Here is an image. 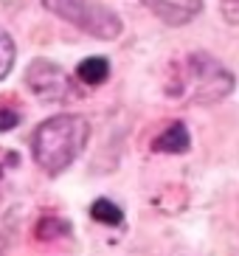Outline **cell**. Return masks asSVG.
<instances>
[{
    "instance_id": "13",
    "label": "cell",
    "mask_w": 239,
    "mask_h": 256,
    "mask_svg": "<svg viewBox=\"0 0 239 256\" xmlns=\"http://www.w3.org/2000/svg\"><path fill=\"white\" fill-rule=\"evenodd\" d=\"M0 178H3V166H0Z\"/></svg>"
},
{
    "instance_id": "9",
    "label": "cell",
    "mask_w": 239,
    "mask_h": 256,
    "mask_svg": "<svg viewBox=\"0 0 239 256\" xmlns=\"http://www.w3.org/2000/svg\"><path fill=\"white\" fill-rule=\"evenodd\" d=\"M65 234H70V222L68 220L45 217V220H40V226H37V240H56V236H65Z\"/></svg>"
},
{
    "instance_id": "12",
    "label": "cell",
    "mask_w": 239,
    "mask_h": 256,
    "mask_svg": "<svg viewBox=\"0 0 239 256\" xmlns=\"http://www.w3.org/2000/svg\"><path fill=\"white\" fill-rule=\"evenodd\" d=\"M222 14L225 20L239 23V0H222Z\"/></svg>"
},
{
    "instance_id": "10",
    "label": "cell",
    "mask_w": 239,
    "mask_h": 256,
    "mask_svg": "<svg viewBox=\"0 0 239 256\" xmlns=\"http://www.w3.org/2000/svg\"><path fill=\"white\" fill-rule=\"evenodd\" d=\"M14 56H17V48H14V40L8 37L6 28H0V79H6L12 65H14Z\"/></svg>"
},
{
    "instance_id": "3",
    "label": "cell",
    "mask_w": 239,
    "mask_h": 256,
    "mask_svg": "<svg viewBox=\"0 0 239 256\" xmlns=\"http://www.w3.org/2000/svg\"><path fill=\"white\" fill-rule=\"evenodd\" d=\"M42 6L96 40H116L124 31L121 17L98 0H42Z\"/></svg>"
},
{
    "instance_id": "11",
    "label": "cell",
    "mask_w": 239,
    "mask_h": 256,
    "mask_svg": "<svg viewBox=\"0 0 239 256\" xmlns=\"http://www.w3.org/2000/svg\"><path fill=\"white\" fill-rule=\"evenodd\" d=\"M20 124V113L17 110H8V107H0V132H8Z\"/></svg>"
},
{
    "instance_id": "6",
    "label": "cell",
    "mask_w": 239,
    "mask_h": 256,
    "mask_svg": "<svg viewBox=\"0 0 239 256\" xmlns=\"http://www.w3.org/2000/svg\"><path fill=\"white\" fill-rule=\"evenodd\" d=\"M192 146V138H188V130L183 121H174L160 132V136L152 141V150L155 152H166V155H183V152Z\"/></svg>"
},
{
    "instance_id": "4",
    "label": "cell",
    "mask_w": 239,
    "mask_h": 256,
    "mask_svg": "<svg viewBox=\"0 0 239 256\" xmlns=\"http://www.w3.org/2000/svg\"><path fill=\"white\" fill-rule=\"evenodd\" d=\"M26 84L37 98L48 102V104H62L76 98V84L70 82V76L51 60H34L26 68Z\"/></svg>"
},
{
    "instance_id": "8",
    "label": "cell",
    "mask_w": 239,
    "mask_h": 256,
    "mask_svg": "<svg viewBox=\"0 0 239 256\" xmlns=\"http://www.w3.org/2000/svg\"><path fill=\"white\" fill-rule=\"evenodd\" d=\"M90 217L96 220V222H104V226H121L124 211L112 203V200H107V197H98L96 203L90 206Z\"/></svg>"
},
{
    "instance_id": "1",
    "label": "cell",
    "mask_w": 239,
    "mask_h": 256,
    "mask_svg": "<svg viewBox=\"0 0 239 256\" xmlns=\"http://www.w3.org/2000/svg\"><path fill=\"white\" fill-rule=\"evenodd\" d=\"M90 138L88 118L76 113H60L45 118L31 136V155L45 174H62L82 155Z\"/></svg>"
},
{
    "instance_id": "7",
    "label": "cell",
    "mask_w": 239,
    "mask_h": 256,
    "mask_svg": "<svg viewBox=\"0 0 239 256\" xmlns=\"http://www.w3.org/2000/svg\"><path fill=\"white\" fill-rule=\"evenodd\" d=\"M76 76L82 79L84 84H90V88H96V84H102L110 76V62L104 60V56H88V60L79 62V68H76Z\"/></svg>"
},
{
    "instance_id": "2",
    "label": "cell",
    "mask_w": 239,
    "mask_h": 256,
    "mask_svg": "<svg viewBox=\"0 0 239 256\" xmlns=\"http://www.w3.org/2000/svg\"><path fill=\"white\" fill-rule=\"evenodd\" d=\"M234 88H236V79L217 56L194 51L174 70V82L169 84V93L186 98L192 104H217L231 96Z\"/></svg>"
},
{
    "instance_id": "5",
    "label": "cell",
    "mask_w": 239,
    "mask_h": 256,
    "mask_svg": "<svg viewBox=\"0 0 239 256\" xmlns=\"http://www.w3.org/2000/svg\"><path fill=\"white\" fill-rule=\"evenodd\" d=\"M166 26H186L202 12V0H141Z\"/></svg>"
}]
</instances>
